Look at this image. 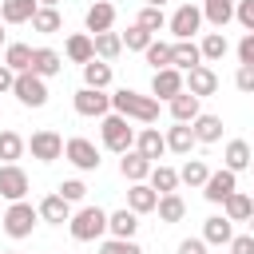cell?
Returning <instances> with one entry per match:
<instances>
[{
	"mask_svg": "<svg viewBox=\"0 0 254 254\" xmlns=\"http://www.w3.org/2000/svg\"><path fill=\"white\" fill-rule=\"evenodd\" d=\"M111 111H119V115H127L135 123H155L159 119V99L155 95H139L131 87H119L111 95Z\"/></svg>",
	"mask_w": 254,
	"mask_h": 254,
	"instance_id": "1",
	"label": "cell"
},
{
	"mask_svg": "<svg viewBox=\"0 0 254 254\" xmlns=\"http://www.w3.org/2000/svg\"><path fill=\"white\" fill-rule=\"evenodd\" d=\"M99 135H103V147L115 151V155H123V151L135 147V127H131V119L119 115V111H107V115L99 119Z\"/></svg>",
	"mask_w": 254,
	"mask_h": 254,
	"instance_id": "2",
	"label": "cell"
},
{
	"mask_svg": "<svg viewBox=\"0 0 254 254\" xmlns=\"http://www.w3.org/2000/svg\"><path fill=\"white\" fill-rule=\"evenodd\" d=\"M67 230H71L75 242H95V238L107 234V210H99V206H79V210L67 218Z\"/></svg>",
	"mask_w": 254,
	"mask_h": 254,
	"instance_id": "3",
	"label": "cell"
},
{
	"mask_svg": "<svg viewBox=\"0 0 254 254\" xmlns=\"http://www.w3.org/2000/svg\"><path fill=\"white\" fill-rule=\"evenodd\" d=\"M0 222H4V234H8V238H28L32 226L40 222V210H36L28 198H20V202H8V210L0 214Z\"/></svg>",
	"mask_w": 254,
	"mask_h": 254,
	"instance_id": "4",
	"label": "cell"
},
{
	"mask_svg": "<svg viewBox=\"0 0 254 254\" xmlns=\"http://www.w3.org/2000/svg\"><path fill=\"white\" fill-rule=\"evenodd\" d=\"M12 95H16L24 107H44V103H48V83H44L36 71H16Z\"/></svg>",
	"mask_w": 254,
	"mask_h": 254,
	"instance_id": "5",
	"label": "cell"
},
{
	"mask_svg": "<svg viewBox=\"0 0 254 254\" xmlns=\"http://www.w3.org/2000/svg\"><path fill=\"white\" fill-rule=\"evenodd\" d=\"M28 151H32V159H40V163H56V159H64V135L52 131V127H40V131H32Z\"/></svg>",
	"mask_w": 254,
	"mask_h": 254,
	"instance_id": "6",
	"label": "cell"
},
{
	"mask_svg": "<svg viewBox=\"0 0 254 254\" xmlns=\"http://www.w3.org/2000/svg\"><path fill=\"white\" fill-rule=\"evenodd\" d=\"M64 159L75 167V171H99V147L91 143V139H83V135H75V139H67L64 143Z\"/></svg>",
	"mask_w": 254,
	"mask_h": 254,
	"instance_id": "7",
	"label": "cell"
},
{
	"mask_svg": "<svg viewBox=\"0 0 254 254\" xmlns=\"http://www.w3.org/2000/svg\"><path fill=\"white\" fill-rule=\"evenodd\" d=\"M167 28H171V36H175V40H194V32L202 28V8H198V4H190V0H187V4H179V8H175V16L167 20Z\"/></svg>",
	"mask_w": 254,
	"mask_h": 254,
	"instance_id": "8",
	"label": "cell"
},
{
	"mask_svg": "<svg viewBox=\"0 0 254 254\" xmlns=\"http://www.w3.org/2000/svg\"><path fill=\"white\" fill-rule=\"evenodd\" d=\"M28 171L20 167V163H4L0 167V198H8V202H20V198H28Z\"/></svg>",
	"mask_w": 254,
	"mask_h": 254,
	"instance_id": "9",
	"label": "cell"
},
{
	"mask_svg": "<svg viewBox=\"0 0 254 254\" xmlns=\"http://www.w3.org/2000/svg\"><path fill=\"white\" fill-rule=\"evenodd\" d=\"M71 103H75V111L87 115V119H103V115L111 111V95H107L103 87H79Z\"/></svg>",
	"mask_w": 254,
	"mask_h": 254,
	"instance_id": "10",
	"label": "cell"
},
{
	"mask_svg": "<svg viewBox=\"0 0 254 254\" xmlns=\"http://www.w3.org/2000/svg\"><path fill=\"white\" fill-rule=\"evenodd\" d=\"M183 87L190 91V95H214L218 91V71L210 67V64H198V67H190L187 75H183Z\"/></svg>",
	"mask_w": 254,
	"mask_h": 254,
	"instance_id": "11",
	"label": "cell"
},
{
	"mask_svg": "<svg viewBox=\"0 0 254 254\" xmlns=\"http://www.w3.org/2000/svg\"><path fill=\"white\" fill-rule=\"evenodd\" d=\"M179 91H183V71H179V67H159V71L151 75V95H155L159 103L175 99Z\"/></svg>",
	"mask_w": 254,
	"mask_h": 254,
	"instance_id": "12",
	"label": "cell"
},
{
	"mask_svg": "<svg viewBox=\"0 0 254 254\" xmlns=\"http://www.w3.org/2000/svg\"><path fill=\"white\" fill-rule=\"evenodd\" d=\"M230 190H238V175L226 171V167H222V171H210L206 183H202V198H206V202H222Z\"/></svg>",
	"mask_w": 254,
	"mask_h": 254,
	"instance_id": "13",
	"label": "cell"
},
{
	"mask_svg": "<svg viewBox=\"0 0 254 254\" xmlns=\"http://www.w3.org/2000/svg\"><path fill=\"white\" fill-rule=\"evenodd\" d=\"M28 71H36L40 79H52V75L64 71V56L56 48H32V67Z\"/></svg>",
	"mask_w": 254,
	"mask_h": 254,
	"instance_id": "14",
	"label": "cell"
},
{
	"mask_svg": "<svg viewBox=\"0 0 254 254\" xmlns=\"http://www.w3.org/2000/svg\"><path fill=\"white\" fill-rule=\"evenodd\" d=\"M135 151H139L143 159H151V163H159V159L167 155V139L159 135V127H143V131L135 135Z\"/></svg>",
	"mask_w": 254,
	"mask_h": 254,
	"instance_id": "15",
	"label": "cell"
},
{
	"mask_svg": "<svg viewBox=\"0 0 254 254\" xmlns=\"http://www.w3.org/2000/svg\"><path fill=\"white\" fill-rule=\"evenodd\" d=\"M151 167H155V163H151V159H143L135 147H131V151H123V159H119V175H123L127 183H147Z\"/></svg>",
	"mask_w": 254,
	"mask_h": 254,
	"instance_id": "16",
	"label": "cell"
},
{
	"mask_svg": "<svg viewBox=\"0 0 254 254\" xmlns=\"http://www.w3.org/2000/svg\"><path fill=\"white\" fill-rule=\"evenodd\" d=\"M83 24H87L91 36H95V32H111V24H115V4H111V0H95V4L87 8Z\"/></svg>",
	"mask_w": 254,
	"mask_h": 254,
	"instance_id": "17",
	"label": "cell"
},
{
	"mask_svg": "<svg viewBox=\"0 0 254 254\" xmlns=\"http://www.w3.org/2000/svg\"><path fill=\"white\" fill-rule=\"evenodd\" d=\"M198 64H202V52H198L194 40H175V44H171V67L190 71V67H198Z\"/></svg>",
	"mask_w": 254,
	"mask_h": 254,
	"instance_id": "18",
	"label": "cell"
},
{
	"mask_svg": "<svg viewBox=\"0 0 254 254\" xmlns=\"http://www.w3.org/2000/svg\"><path fill=\"white\" fill-rule=\"evenodd\" d=\"M230 238H234V222H230L226 214H214V218L202 222V242H206V246H226Z\"/></svg>",
	"mask_w": 254,
	"mask_h": 254,
	"instance_id": "19",
	"label": "cell"
},
{
	"mask_svg": "<svg viewBox=\"0 0 254 254\" xmlns=\"http://www.w3.org/2000/svg\"><path fill=\"white\" fill-rule=\"evenodd\" d=\"M198 103H202V99H198V95H190L187 87H183L175 99H167V107H171V119H175V123H190V119L202 111Z\"/></svg>",
	"mask_w": 254,
	"mask_h": 254,
	"instance_id": "20",
	"label": "cell"
},
{
	"mask_svg": "<svg viewBox=\"0 0 254 254\" xmlns=\"http://www.w3.org/2000/svg\"><path fill=\"white\" fill-rule=\"evenodd\" d=\"M36 210H40V218H44V222H52V226H64V222L71 218V202H67L64 194H48Z\"/></svg>",
	"mask_w": 254,
	"mask_h": 254,
	"instance_id": "21",
	"label": "cell"
},
{
	"mask_svg": "<svg viewBox=\"0 0 254 254\" xmlns=\"http://www.w3.org/2000/svg\"><path fill=\"white\" fill-rule=\"evenodd\" d=\"M107 230H111V238H135V230H139V214H135L131 206L111 210V214H107Z\"/></svg>",
	"mask_w": 254,
	"mask_h": 254,
	"instance_id": "22",
	"label": "cell"
},
{
	"mask_svg": "<svg viewBox=\"0 0 254 254\" xmlns=\"http://www.w3.org/2000/svg\"><path fill=\"white\" fill-rule=\"evenodd\" d=\"M190 131H194V139H198V143H218V139H222V119H218V115L198 111V115L190 119Z\"/></svg>",
	"mask_w": 254,
	"mask_h": 254,
	"instance_id": "23",
	"label": "cell"
},
{
	"mask_svg": "<svg viewBox=\"0 0 254 254\" xmlns=\"http://www.w3.org/2000/svg\"><path fill=\"white\" fill-rule=\"evenodd\" d=\"M167 151H175V155H190L194 151V131H190V123H175V127H167Z\"/></svg>",
	"mask_w": 254,
	"mask_h": 254,
	"instance_id": "24",
	"label": "cell"
},
{
	"mask_svg": "<svg viewBox=\"0 0 254 254\" xmlns=\"http://www.w3.org/2000/svg\"><path fill=\"white\" fill-rule=\"evenodd\" d=\"M155 202H159V194L151 190V183H131V187H127V206H131L135 214H151Z\"/></svg>",
	"mask_w": 254,
	"mask_h": 254,
	"instance_id": "25",
	"label": "cell"
},
{
	"mask_svg": "<svg viewBox=\"0 0 254 254\" xmlns=\"http://www.w3.org/2000/svg\"><path fill=\"white\" fill-rule=\"evenodd\" d=\"M222 214H226L230 222H246V218L254 214V198L242 194V190H230V194L222 198Z\"/></svg>",
	"mask_w": 254,
	"mask_h": 254,
	"instance_id": "26",
	"label": "cell"
},
{
	"mask_svg": "<svg viewBox=\"0 0 254 254\" xmlns=\"http://www.w3.org/2000/svg\"><path fill=\"white\" fill-rule=\"evenodd\" d=\"M36 0H0V20L4 24H28L36 16Z\"/></svg>",
	"mask_w": 254,
	"mask_h": 254,
	"instance_id": "27",
	"label": "cell"
},
{
	"mask_svg": "<svg viewBox=\"0 0 254 254\" xmlns=\"http://www.w3.org/2000/svg\"><path fill=\"white\" fill-rule=\"evenodd\" d=\"M64 52H67V60L71 64H87V60H95V44H91V36L87 32H75V36H67V44H64Z\"/></svg>",
	"mask_w": 254,
	"mask_h": 254,
	"instance_id": "28",
	"label": "cell"
},
{
	"mask_svg": "<svg viewBox=\"0 0 254 254\" xmlns=\"http://www.w3.org/2000/svg\"><path fill=\"white\" fill-rule=\"evenodd\" d=\"M250 155H254V151H250V143H246V139H230V143H226V151H222V163H226V171H234V175H238V171H246V167H250Z\"/></svg>",
	"mask_w": 254,
	"mask_h": 254,
	"instance_id": "29",
	"label": "cell"
},
{
	"mask_svg": "<svg viewBox=\"0 0 254 254\" xmlns=\"http://www.w3.org/2000/svg\"><path fill=\"white\" fill-rule=\"evenodd\" d=\"M202 20L214 28H226L234 20V0H202Z\"/></svg>",
	"mask_w": 254,
	"mask_h": 254,
	"instance_id": "30",
	"label": "cell"
},
{
	"mask_svg": "<svg viewBox=\"0 0 254 254\" xmlns=\"http://www.w3.org/2000/svg\"><path fill=\"white\" fill-rule=\"evenodd\" d=\"M28 24H32V32H40V36H56V32L64 28V16H60V8H36V16H32Z\"/></svg>",
	"mask_w": 254,
	"mask_h": 254,
	"instance_id": "31",
	"label": "cell"
},
{
	"mask_svg": "<svg viewBox=\"0 0 254 254\" xmlns=\"http://www.w3.org/2000/svg\"><path fill=\"white\" fill-rule=\"evenodd\" d=\"M107 83H111V64L107 60H87L83 64V87H103L107 91Z\"/></svg>",
	"mask_w": 254,
	"mask_h": 254,
	"instance_id": "32",
	"label": "cell"
},
{
	"mask_svg": "<svg viewBox=\"0 0 254 254\" xmlns=\"http://www.w3.org/2000/svg\"><path fill=\"white\" fill-rule=\"evenodd\" d=\"M147 183H151V190H155V194H171V190L179 187V171H175V167L155 163V167H151V175H147Z\"/></svg>",
	"mask_w": 254,
	"mask_h": 254,
	"instance_id": "33",
	"label": "cell"
},
{
	"mask_svg": "<svg viewBox=\"0 0 254 254\" xmlns=\"http://www.w3.org/2000/svg\"><path fill=\"white\" fill-rule=\"evenodd\" d=\"M198 52H202V64H218V60L230 52V44H226V36H222V32H206V36H202V44H198Z\"/></svg>",
	"mask_w": 254,
	"mask_h": 254,
	"instance_id": "34",
	"label": "cell"
},
{
	"mask_svg": "<svg viewBox=\"0 0 254 254\" xmlns=\"http://www.w3.org/2000/svg\"><path fill=\"white\" fill-rule=\"evenodd\" d=\"M155 210H159V222H183V214H187V202H183V198L171 190V194H159Z\"/></svg>",
	"mask_w": 254,
	"mask_h": 254,
	"instance_id": "35",
	"label": "cell"
},
{
	"mask_svg": "<svg viewBox=\"0 0 254 254\" xmlns=\"http://www.w3.org/2000/svg\"><path fill=\"white\" fill-rule=\"evenodd\" d=\"M24 151H28V139L20 131H0V159L4 163H16Z\"/></svg>",
	"mask_w": 254,
	"mask_h": 254,
	"instance_id": "36",
	"label": "cell"
},
{
	"mask_svg": "<svg viewBox=\"0 0 254 254\" xmlns=\"http://www.w3.org/2000/svg\"><path fill=\"white\" fill-rule=\"evenodd\" d=\"M91 44H95V56H99V60H115V56L123 52L119 32H95V36H91Z\"/></svg>",
	"mask_w": 254,
	"mask_h": 254,
	"instance_id": "37",
	"label": "cell"
},
{
	"mask_svg": "<svg viewBox=\"0 0 254 254\" xmlns=\"http://www.w3.org/2000/svg\"><path fill=\"white\" fill-rule=\"evenodd\" d=\"M4 64L12 71H28L32 67V44H8L4 48Z\"/></svg>",
	"mask_w": 254,
	"mask_h": 254,
	"instance_id": "38",
	"label": "cell"
},
{
	"mask_svg": "<svg viewBox=\"0 0 254 254\" xmlns=\"http://www.w3.org/2000/svg\"><path fill=\"white\" fill-rule=\"evenodd\" d=\"M206 175H210V167H206L202 159H187L183 171H179V183H187V187H202Z\"/></svg>",
	"mask_w": 254,
	"mask_h": 254,
	"instance_id": "39",
	"label": "cell"
},
{
	"mask_svg": "<svg viewBox=\"0 0 254 254\" xmlns=\"http://www.w3.org/2000/svg\"><path fill=\"white\" fill-rule=\"evenodd\" d=\"M135 24H139V28H147V32L155 36V32H163V28H167V16H163V8L147 4V8H143V12L135 16Z\"/></svg>",
	"mask_w": 254,
	"mask_h": 254,
	"instance_id": "40",
	"label": "cell"
},
{
	"mask_svg": "<svg viewBox=\"0 0 254 254\" xmlns=\"http://www.w3.org/2000/svg\"><path fill=\"white\" fill-rule=\"evenodd\" d=\"M119 40H123V48H127V52H147V44H151L155 36H151L147 28H139V24H131V28L119 36Z\"/></svg>",
	"mask_w": 254,
	"mask_h": 254,
	"instance_id": "41",
	"label": "cell"
},
{
	"mask_svg": "<svg viewBox=\"0 0 254 254\" xmlns=\"http://www.w3.org/2000/svg\"><path fill=\"white\" fill-rule=\"evenodd\" d=\"M143 56H147V64H151L155 71H159V67H171V44H163V40H151Z\"/></svg>",
	"mask_w": 254,
	"mask_h": 254,
	"instance_id": "42",
	"label": "cell"
},
{
	"mask_svg": "<svg viewBox=\"0 0 254 254\" xmlns=\"http://www.w3.org/2000/svg\"><path fill=\"white\" fill-rule=\"evenodd\" d=\"M99 254H143V250L135 246V238H107L99 246Z\"/></svg>",
	"mask_w": 254,
	"mask_h": 254,
	"instance_id": "43",
	"label": "cell"
},
{
	"mask_svg": "<svg viewBox=\"0 0 254 254\" xmlns=\"http://www.w3.org/2000/svg\"><path fill=\"white\" fill-rule=\"evenodd\" d=\"M56 194H64L67 202H79V198L87 194V187H83V179H64V183L56 187Z\"/></svg>",
	"mask_w": 254,
	"mask_h": 254,
	"instance_id": "44",
	"label": "cell"
},
{
	"mask_svg": "<svg viewBox=\"0 0 254 254\" xmlns=\"http://www.w3.org/2000/svg\"><path fill=\"white\" fill-rule=\"evenodd\" d=\"M234 87L246 91V95H254V64H238V71H234Z\"/></svg>",
	"mask_w": 254,
	"mask_h": 254,
	"instance_id": "45",
	"label": "cell"
},
{
	"mask_svg": "<svg viewBox=\"0 0 254 254\" xmlns=\"http://www.w3.org/2000/svg\"><path fill=\"white\" fill-rule=\"evenodd\" d=\"M234 20H238L246 32H254V0H238V4H234Z\"/></svg>",
	"mask_w": 254,
	"mask_h": 254,
	"instance_id": "46",
	"label": "cell"
},
{
	"mask_svg": "<svg viewBox=\"0 0 254 254\" xmlns=\"http://www.w3.org/2000/svg\"><path fill=\"white\" fill-rule=\"evenodd\" d=\"M226 246H230V254H254V234H234Z\"/></svg>",
	"mask_w": 254,
	"mask_h": 254,
	"instance_id": "47",
	"label": "cell"
},
{
	"mask_svg": "<svg viewBox=\"0 0 254 254\" xmlns=\"http://www.w3.org/2000/svg\"><path fill=\"white\" fill-rule=\"evenodd\" d=\"M238 64H254V32H246L238 40Z\"/></svg>",
	"mask_w": 254,
	"mask_h": 254,
	"instance_id": "48",
	"label": "cell"
},
{
	"mask_svg": "<svg viewBox=\"0 0 254 254\" xmlns=\"http://www.w3.org/2000/svg\"><path fill=\"white\" fill-rule=\"evenodd\" d=\"M179 254H206V242L202 238H183L179 242Z\"/></svg>",
	"mask_w": 254,
	"mask_h": 254,
	"instance_id": "49",
	"label": "cell"
},
{
	"mask_svg": "<svg viewBox=\"0 0 254 254\" xmlns=\"http://www.w3.org/2000/svg\"><path fill=\"white\" fill-rule=\"evenodd\" d=\"M12 83H16V71H12L8 64H0V95H4V91H12Z\"/></svg>",
	"mask_w": 254,
	"mask_h": 254,
	"instance_id": "50",
	"label": "cell"
},
{
	"mask_svg": "<svg viewBox=\"0 0 254 254\" xmlns=\"http://www.w3.org/2000/svg\"><path fill=\"white\" fill-rule=\"evenodd\" d=\"M36 4H40V8H56L60 0H36Z\"/></svg>",
	"mask_w": 254,
	"mask_h": 254,
	"instance_id": "51",
	"label": "cell"
},
{
	"mask_svg": "<svg viewBox=\"0 0 254 254\" xmlns=\"http://www.w3.org/2000/svg\"><path fill=\"white\" fill-rule=\"evenodd\" d=\"M147 4H155V8H163V4H167V0H147Z\"/></svg>",
	"mask_w": 254,
	"mask_h": 254,
	"instance_id": "52",
	"label": "cell"
},
{
	"mask_svg": "<svg viewBox=\"0 0 254 254\" xmlns=\"http://www.w3.org/2000/svg\"><path fill=\"white\" fill-rule=\"evenodd\" d=\"M4 40H8V32H4V28H0V48H4Z\"/></svg>",
	"mask_w": 254,
	"mask_h": 254,
	"instance_id": "53",
	"label": "cell"
},
{
	"mask_svg": "<svg viewBox=\"0 0 254 254\" xmlns=\"http://www.w3.org/2000/svg\"><path fill=\"white\" fill-rule=\"evenodd\" d=\"M246 222H250V234H254V214H250V218H246Z\"/></svg>",
	"mask_w": 254,
	"mask_h": 254,
	"instance_id": "54",
	"label": "cell"
},
{
	"mask_svg": "<svg viewBox=\"0 0 254 254\" xmlns=\"http://www.w3.org/2000/svg\"><path fill=\"white\" fill-rule=\"evenodd\" d=\"M0 254H16V250H0Z\"/></svg>",
	"mask_w": 254,
	"mask_h": 254,
	"instance_id": "55",
	"label": "cell"
},
{
	"mask_svg": "<svg viewBox=\"0 0 254 254\" xmlns=\"http://www.w3.org/2000/svg\"><path fill=\"white\" fill-rule=\"evenodd\" d=\"M250 167H254V155H250Z\"/></svg>",
	"mask_w": 254,
	"mask_h": 254,
	"instance_id": "56",
	"label": "cell"
},
{
	"mask_svg": "<svg viewBox=\"0 0 254 254\" xmlns=\"http://www.w3.org/2000/svg\"><path fill=\"white\" fill-rule=\"evenodd\" d=\"M0 214H4V210H0Z\"/></svg>",
	"mask_w": 254,
	"mask_h": 254,
	"instance_id": "57",
	"label": "cell"
},
{
	"mask_svg": "<svg viewBox=\"0 0 254 254\" xmlns=\"http://www.w3.org/2000/svg\"><path fill=\"white\" fill-rule=\"evenodd\" d=\"M250 198H254V194H250Z\"/></svg>",
	"mask_w": 254,
	"mask_h": 254,
	"instance_id": "58",
	"label": "cell"
}]
</instances>
